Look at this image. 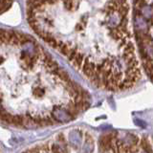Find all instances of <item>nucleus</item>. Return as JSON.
Wrapping results in <instances>:
<instances>
[{
  "label": "nucleus",
  "mask_w": 153,
  "mask_h": 153,
  "mask_svg": "<svg viewBox=\"0 0 153 153\" xmlns=\"http://www.w3.org/2000/svg\"><path fill=\"white\" fill-rule=\"evenodd\" d=\"M51 116L57 123H67V122H70L72 120L75 119V117L73 115H71L65 107L64 108H60V107L55 108L52 111Z\"/></svg>",
  "instance_id": "nucleus-1"
},
{
  "label": "nucleus",
  "mask_w": 153,
  "mask_h": 153,
  "mask_svg": "<svg viewBox=\"0 0 153 153\" xmlns=\"http://www.w3.org/2000/svg\"><path fill=\"white\" fill-rule=\"evenodd\" d=\"M69 141L71 145H73L75 146H79L81 141V134L78 130H74L69 134Z\"/></svg>",
  "instance_id": "nucleus-2"
}]
</instances>
